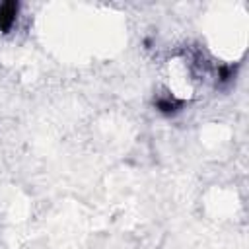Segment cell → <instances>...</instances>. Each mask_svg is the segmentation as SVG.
<instances>
[{
  "label": "cell",
  "mask_w": 249,
  "mask_h": 249,
  "mask_svg": "<svg viewBox=\"0 0 249 249\" xmlns=\"http://www.w3.org/2000/svg\"><path fill=\"white\" fill-rule=\"evenodd\" d=\"M18 14H19V4L18 2L8 0V2L0 4V33L12 31V27L16 25Z\"/></svg>",
  "instance_id": "7a4b0ae2"
},
{
  "label": "cell",
  "mask_w": 249,
  "mask_h": 249,
  "mask_svg": "<svg viewBox=\"0 0 249 249\" xmlns=\"http://www.w3.org/2000/svg\"><path fill=\"white\" fill-rule=\"evenodd\" d=\"M218 82L220 84H228V82H231V78L235 76V68L231 66V64H222L220 68H218Z\"/></svg>",
  "instance_id": "3957f363"
},
{
  "label": "cell",
  "mask_w": 249,
  "mask_h": 249,
  "mask_svg": "<svg viewBox=\"0 0 249 249\" xmlns=\"http://www.w3.org/2000/svg\"><path fill=\"white\" fill-rule=\"evenodd\" d=\"M154 107H156V111H158L160 115H163V117H171V115H175V113L181 111V107H183V99H181V97H175L173 93L158 95V97L154 99Z\"/></svg>",
  "instance_id": "6da1fadb"
}]
</instances>
